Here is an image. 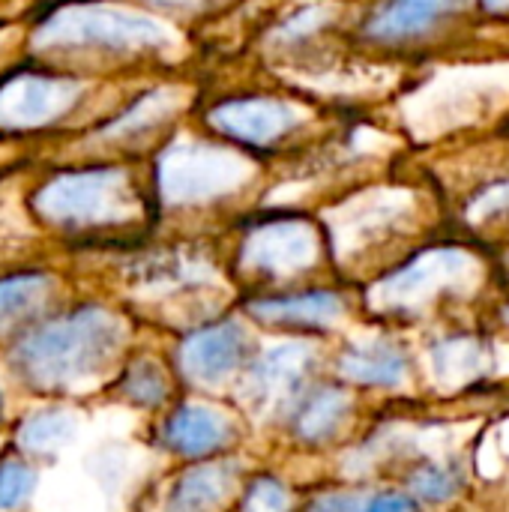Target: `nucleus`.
Segmentation results:
<instances>
[{
	"label": "nucleus",
	"mask_w": 509,
	"mask_h": 512,
	"mask_svg": "<svg viewBox=\"0 0 509 512\" xmlns=\"http://www.w3.org/2000/svg\"><path fill=\"white\" fill-rule=\"evenodd\" d=\"M132 318L108 300H72L21 330L3 351L9 375L42 396H75L114 378L129 357Z\"/></svg>",
	"instance_id": "4"
},
{
	"label": "nucleus",
	"mask_w": 509,
	"mask_h": 512,
	"mask_svg": "<svg viewBox=\"0 0 509 512\" xmlns=\"http://www.w3.org/2000/svg\"><path fill=\"white\" fill-rule=\"evenodd\" d=\"M489 12H509V0H483Z\"/></svg>",
	"instance_id": "29"
},
{
	"label": "nucleus",
	"mask_w": 509,
	"mask_h": 512,
	"mask_svg": "<svg viewBox=\"0 0 509 512\" xmlns=\"http://www.w3.org/2000/svg\"><path fill=\"white\" fill-rule=\"evenodd\" d=\"M240 315L249 324L285 333H324L333 330L348 303L342 291L327 285H300L285 291H261V294H240Z\"/></svg>",
	"instance_id": "11"
},
{
	"label": "nucleus",
	"mask_w": 509,
	"mask_h": 512,
	"mask_svg": "<svg viewBox=\"0 0 509 512\" xmlns=\"http://www.w3.org/2000/svg\"><path fill=\"white\" fill-rule=\"evenodd\" d=\"M114 387L123 402L144 411H156L174 399L177 375L171 369V360L165 363L156 354H132L114 375Z\"/></svg>",
	"instance_id": "19"
},
{
	"label": "nucleus",
	"mask_w": 509,
	"mask_h": 512,
	"mask_svg": "<svg viewBox=\"0 0 509 512\" xmlns=\"http://www.w3.org/2000/svg\"><path fill=\"white\" fill-rule=\"evenodd\" d=\"M363 501L366 495H357V492H327V495H318L306 512H363Z\"/></svg>",
	"instance_id": "27"
},
{
	"label": "nucleus",
	"mask_w": 509,
	"mask_h": 512,
	"mask_svg": "<svg viewBox=\"0 0 509 512\" xmlns=\"http://www.w3.org/2000/svg\"><path fill=\"white\" fill-rule=\"evenodd\" d=\"M195 39L138 0H39L24 18V57L87 78L174 75Z\"/></svg>",
	"instance_id": "1"
},
{
	"label": "nucleus",
	"mask_w": 509,
	"mask_h": 512,
	"mask_svg": "<svg viewBox=\"0 0 509 512\" xmlns=\"http://www.w3.org/2000/svg\"><path fill=\"white\" fill-rule=\"evenodd\" d=\"M342 9L333 0H300L276 9L258 24L255 54L267 72H309L327 54Z\"/></svg>",
	"instance_id": "8"
},
{
	"label": "nucleus",
	"mask_w": 509,
	"mask_h": 512,
	"mask_svg": "<svg viewBox=\"0 0 509 512\" xmlns=\"http://www.w3.org/2000/svg\"><path fill=\"white\" fill-rule=\"evenodd\" d=\"M363 512H417L411 495L402 492H378L363 501Z\"/></svg>",
	"instance_id": "28"
},
{
	"label": "nucleus",
	"mask_w": 509,
	"mask_h": 512,
	"mask_svg": "<svg viewBox=\"0 0 509 512\" xmlns=\"http://www.w3.org/2000/svg\"><path fill=\"white\" fill-rule=\"evenodd\" d=\"M66 303L63 273L51 264H21L0 270V345L6 348L21 330Z\"/></svg>",
	"instance_id": "13"
},
{
	"label": "nucleus",
	"mask_w": 509,
	"mask_h": 512,
	"mask_svg": "<svg viewBox=\"0 0 509 512\" xmlns=\"http://www.w3.org/2000/svg\"><path fill=\"white\" fill-rule=\"evenodd\" d=\"M36 3H39V0H36Z\"/></svg>",
	"instance_id": "32"
},
{
	"label": "nucleus",
	"mask_w": 509,
	"mask_h": 512,
	"mask_svg": "<svg viewBox=\"0 0 509 512\" xmlns=\"http://www.w3.org/2000/svg\"><path fill=\"white\" fill-rule=\"evenodd\" d=\"M243 468L231 456L192 462L162 492L159 512H222L237 495Z\"/></svg>",
	"instance_id": "16"
},
{
	"label": "nucleus",
	"mask_w": 509,
	"mask_h": 512,
	"mask_svg": "<svg viewBox=\"0 0 509 512\" xmlns=\"http://www.w3.org/2000/svg\"><path fill=\"white\" fill-rule=\"evenodd\" d=\"M243 435L240 417L213 405V402H177L162 426L159 444L186 462H204L216 456H228Z\"/></svg>",
	"instance_id": "12"
},
{
	"label": "nucleus",
	"mask_w": 509,
	"mask_h": 512,
	"mask_svg": "<svg viewBox=\"0 0 509 512\" xmlns=\"http://www.w3.org/2000/svg\"><path fill=\"white\" fill-rule=\"evenodd\" d=\"M39 486V471L21 456L0 459V512H21Z\"/></svg>",
	"instance_id": "23"
},
{
	"label": "nucleus",
	"mask_w": 509,
	"mask_h": 512,
	"mask_svg": "<svg viewBox=\"0 0 509 512\" xmlns=\"http://www.w3.org/2000/svg\"><path fill=\"white\" fill-rule=\"evenodd\" d=\"M144 165L159 231L174 225L186 234H201L222 222L228 231L264 201L273 174L270 165L213 138L192 117Z\"/></svg>",
	"instance_id": "3"
},
{
	"label": "nucleus",
	"mask_w": 509,
	"mask_h": 512,
	"mask_svg": "<svg viewBox=\"0 0 509 512\" xmlns=\"http://www.w3.org/2000/svg\"><path fill=\"white\" fill-rule=\"evenodd\" d=\"M21 42H24V24L0 18V72L24 54Z\"/></svg>",
	"instance_id": "26"
},
{
	"label": "nucleus",
	"mask_w": 509,
	"mask_h": 512,
	"mask_svg": "<svg viewBox=\"0 0 509 512\" xmlns=\"http://www.w3.org/2000/svg\"><path fill=\"white\" fill-rule=\"evenodd\" d=\"M258 342L243 315H216L180 333L171 351L177 381L195 387H219L243 375L255 357Z\"/></svg>",
	"instance_id": "9"
},
{
	"label": "nucleus",
	"mask_w": 509,
	"mask_h": 512,
	"mask_svg": "<svg viewBox=\"0 0 509 512\" xmlns=\"http://www.w3.org/2000/svg\"><path fill=\"white\" fill-rule=\"evenodd\" d=\"M507 318H509V312H507Z\"/></svg>",
	"instance_id": "31"
},
{
	"label": "nucleus",
	"mask_w": 509,
	"mask_h": 512,
	"mask_svg": "<svg viewBox=\"0 0 509 512\" xmlns=\"http://www.w3.org/2000/svg\"><path fill=\"white\" fill-rule=\"evenodd\" d=\"M432 372L444 387H459L486 372V351L474 339H447L432 348Z\"/></svg>",
	"instance_id": "21"
},
{
	"label": "nucleus",
	"mask_w": 509,
	"mask_h": 512,
	"mask_svg": "<svg viewBox=\"0 0 509 512\" xmlns=\"http://www.w3.org/2000/svg\"><path fill=\"white\" fill-rule=\"evenodd\" d=\"M471 267L468 255L459 249H435L423 252L420 258L408 261L405 267L393 270L372 288V303L381 309H411L435 294H441L447 285L459 282V276Z\"/></svg>",
	"instance_id": "15"
},
{
	"label": "nucleus",
	"mask_w": 509,
	"mask_h": 512,
	"mask_svg": "<svg viewBox=\"0 0 509 512\" xmlns=\"http://www.w3.org/2000/svg\"><path fill=\"white\" fill-rule=\"evenodd\" d=\"M27 204L48 243L69 252L105 255L159 234L144 162L48 159L30 174Z\"/></svg>",
	"instance_id": "2"
},
{
	"label": "nucleus",
	"mask_w": 509,
	"mask_h": 512,
	"mask_svg": "<svg viewBox=\"0 0 509 512\" xmlns=\"http://www.w3.org/2000/svg\"><path fill=\"white\" fill-rule=\"evenodd\" d=\"M336 375L363 387H402L408 378V357L399 345L384 339L354 342L339 351Z\"/></svg>",
	"instance_id": "18"
},
{
	"label": "nucleus",
	"mask_w": 509,
	"mask_h": 512,
	"mask_svg": "<svg viewBox=\"0 0 509 512\" xmlns=\"http://www.w3.org/2000/svg\"><path fill=\"white\" fill-rule=\"evenodd\" d=\"M192 120L213 138L270 168L306 153V141L318 123L312 105L300 93L279 87V81L276 87H234L219 93L198 90Z\"/></svg>",
	"instance_id": "7"
},
{
	"label": "nucleus",
	"mask_w": 509,
	"mask_h": 512,
	"mask_svg": "<svg viewBox=\"0 0 509 512\" xmlns=\"http://www.w3.org/2000/svg\"><path fill=\"white\" fill-rule=\"evenodd\" d=\"M459 489H462V474H459L456 465H435V462H429V465H420L408 477L411 498H417L423 504H444Z\"/></svg>",
	"instance_id": "25"
},
{
	"label": "nucleus",
	"mask_w": 509,
	"mask_h": 512,
	"mask_svg": "<svg viewBox=\"0 0 509 512\" xmlns=\"http://www.w3.org/2000/svg\"><path fill=\"white\" fill-rule=\"evenodd\" d=\"M468 0H378L357 24V36L375 48H405L456 18Z\"/></svg>",
	"instance_id": "14"
},
{
	"label": "nucleus",
	"mask_w": 509,
	"mask_h": 512,
	"mask_svg": "<svg viewBox=\"0 0 509 512\" xmlns=\"http://www.w3.org/2000/svg\"><path fill=\"white\" fill-rule=\"evenodd\" d=\"M3 411H6V399H3V387H0V420H3Z\"/></svg>",
	"instance_id": "30"
},
{
	"label": "nucleus",
	"mask_w": 509,
	"mask_h": 512,
	"mask_svg": "<svg viewBox=\"0 0 509 512\" xmlns=\"http://www.w3.org/2000/svg\"><path fill=\"white\" fill-rule=\"evenodd\" d=\"M315 366L318 345L303 336L258 348L240 375V396L258 420L288 417L297 399L309 390Z\"/></svg>",
	"instance_id": "10"
},
{
	"label": "nucleus",
	"mask_w": 509,
	"mask_h": 512,
	"mask_svg": "<svg viewBox=\"0 0 509 512\" xmlns=\"http://www.w3.org/2000/svg\"><path fill=\"white\" fill-rule=\"evenodd\" d=\"M354 411V399L333 384H309V390L297 399V405L291 408L288 420V432L297 444L306 447H321L330 444L342 426L351 420Z\"/></svg>",
	"instance_id": "17"
},
{
	"label": "nucleus",
	"mask_w": 509,
	"mask_h": 512,
	"mask_svg": "<svg viewBox=\"0 0 509 512\" xmlns=\"http://www.w3.org/2000/svg\"><path fill=\"white\" fill-rule=\"evenodd\" d=\"M294 510V492L285 480L276 474H258L252 477L240 495H237V512H291Z\"/></svg>",
	"instance_id": "24"
},
{
	"label": "nucleus",
	"mask_w": 509,
	"mask_h": 512,
	"mask_svg": "<svg viewBox=\"0 0 509 512\" xmlns=\"http://www.w3.org/2000/svg\"><path fill=\"white\" fill-rule=\"evenodd\" d=\"M138 3L147 6L150 12L162 15L165 21H171L183 30H192L195 24H210V21L228 15L243 0H138Z\"/></svg>",
	"instance_id": "22"
},
{
	"label": "nucleus",
	"mask_w": 509,
	"mask_h": 512,
	"mask_svg": "<svg viewBox=\"0 0 509 512\" xmlns=\"http://www.w3.org/2000/svg\"><path fill=\"white\" fill-rule=\"evenodd\" d=\"M126 84L135 81L60 72L21 54L0 72V141L75 138L126 96Z\"/></svg>",
	"instance_id": "5"
},
{
	"label": "nucleus",
	"mask_w": 509,
	"mask_h": 512,
	"mask_svg": "<svg viewBox=\"0 0 509 512\" xmlns=\"http://www.w3.org/2000/svg\"><path fill=\"white\" fill-rule=\"evenodd\" d=\"M228 234L225 264L240 294L309 285L306 279L330 255L321 222L297 207L261 204L243 213Z\"/></svg>",
	"instance_id": "6"
},
{
	"label": "nucleus",
	"mask_w": 509,
	"mask_h": 512,
	"mask_svg": "<svg viewBox=\"0 0 509 512\" xmlns=\"http://www.w3.org/2000/svg\"><path fill=\"white\" fill-rule=\"evenodd\" d=\"M78 435V414L66 405H42L15 426V450L21 456H57Z\"/></svg>",
	"instance_id": "20"
}]
</instances>
